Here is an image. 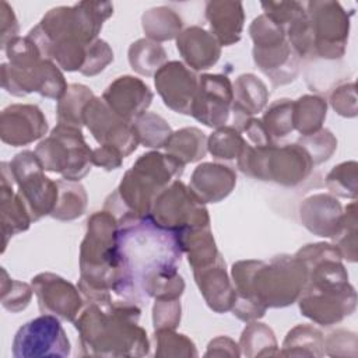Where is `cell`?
Returning a JSON list of instances; mask_svg holds the SVG:
<instances>
[{
    "instance_id": "cell-19",
    "label": "cell",
    "mask_w": 358,
    "mask_h": 358,
    "mask_svg": "<svg viewBox=\"0 0 358 358\" xmlns=\"http://www.w3.org/2000/svg\"><path fill=\"white\" fill-rule=\"evenodd\" d=\"M154 85L164 105L180 115H190L199 88V77L185 63L166 62L155 74Z\"/></svg>"
},
{
    "instance_id": "cell-51",
    "label": "cell",
    "mask_w": 358,
    "mask_h": 358,
    "mask_svg": "<svg viewBox=\"0 0 358 358\" xmlns=\"http://www.w3.org/2000/svg\"><path fill=\"white\" fill-rule=\"evenodd\" d=\"M238 130L243 134L246 143L253 147H264V145L274 144V141L270 138L268 133L266 131L262 120L257 117L248 119Z\"/></svg>"
},
{
    "instance_id": "cell-52",
    "label": "cell",
    "mask_w": 358,
    "mask_h": 358,
    "mask_svg": "<svg viewBox=\"0 0 358 358\" xmlns=\"http://www.w3.org/2000/svg\"><path fill=\"white\" fill-rule=\"evenodd\" d=\"M18 31H20V27H18V21L14 14V10L7 1L3 0L0 3V43H1L0 46L1 49L8 41L18 36Z\"/></svg>"
},
{
    "instance_id": "cell-23",
    "label": "cell",
    "mask_w": 358,
    "mask_h": 358,
    "mask_svg": "<svg viewBox=\"0 0 358 358\" xmlns=\"http://www.w3.org/2000/svg\"><path fill=\"white\" fill-rule=\"evenodd\" d=\"M343 206L330 193H315L302 200L299 206V221L313 235L333 238L340 229Z\"/></svg>"
},
{
    "instance_id": "cell-48",
    "label": "cell",
    "mask_w": 358,
    "mask_h": 358,
    "mask_svg": "<svg viewBox=\"0 0 358 358\" xmlns=\"http://www.w3.org/2000/svg\"><path fill=\"white\" fill-rule=\"evenodd\" d=\"M182 319L180 299H154L152 326L154 330H175Z\"/></svg>"
},
{
    "instance_id": "cell-15",
    "label": "cell",
    "mask_w": 358,
    "mask_h": 358,
    "mask_svg": "<svg viewBox=\"0 0 358 358\" xmlns=\"http://www.w3.org/2000/svg\"><path fill=\"white\" fill-rule=\"evenodd\" d=\"M296 302L302 316L320 326H333L354 313L357 291L350 281L326 287L305 285Z\"/></svg>"
},
{
    "instance_id": "cell-29",
    "label": "cell",
    "mask_w": 358,
    "mask_h": 358,
    "mask_svg": "<svg viewBox=\"0 0 358 358\" xmlns=\"http://www.w3.org/2000/svg\"><path fill=\"white\" fill-rule=\"evenodd\" d=\"M232 90L234 127L239 129L248 119L253 117L267 106L270 92L267 85L253 73L238 76L232 84Z\"/></svg>"
},
{
    "instance_id": "cell-28",
    "label": "cell",
    "mask_w": 358,
    "mask_h": 358,
    "mask_svg": "<svg viewBox=\"0 0 358 358\" xmlns=\"http://www.w3.org/2000/svg\"><path fill=\"white\" fill-rule=\"evenodd\" d=\"M14 179L11 176L10 164L1 162V185H0V217H1V235H3V249L6 250L8 239L14 235L24 232L32 224L31 217L18 196L13 189Z\"/></svg>"
},
{
    "instance_id": "cell-42",
    "label": "cell",
    "mask_w": 358,
    "mask_h": 358,
    "mask_svg": "<svg viewBox=\"0 0 358 358\" xmlns=\"http://www.w3.org/2000/svg\"><path fill=\"white\" fill-rule=\"evenodd\" d=\"M324 185L330 194L355 200L358 194V164L357 161H344L331 168L326 175Z\"/></svg>"
},
{
    "instance_id": "cell-7",
    "label": "cell",
    "mask_w": 358,
    "mask_h": 358,
    "mask_svg": "<svg viewBox=\"0 0 358 358\" xmlns=\"http://www.w3.org/2000/svg\"><path fill=\"white\" fill-rule=\"evenodd\" d=\"M236 164L243 175L284 187L301 185L310 176L315 166L298 143L284 145L274 143L264 147H253L246 143Z\"/></svg>"
},
{
    "instance_id": "cell-1",
    "label": "cell",
    "mask_w": 358,
    "mask_h": 358,
    "mask_svg": "<svg viewBox=\"0 0 358 358\" xmlns=\"http://www.w3.org/2000/svg\"><path fill=\"white\" fill-rule=\"evenodd\" d=\"M117 218L102 208L87 220L85 236L80 245L78 289L90 302L116 299L140 302L143 295L123 267L119 243Z\"/></svg>"
},
{
    "instance_id": "cell-39",
    "label": "cell",
    "mask_w": 358,
    "mask_h": 358,
    "mask_svg": "<svg viewBox=\"0 0 358 358\" xmlns=\"http://www.w3.org/2000/svg\"><path fill=\"white\" fill-rule=\"evenodd\" d=\"M270 138L275 143L291 134L294 129V101L280 98L271 102L260 119Z\"/></svg>"
},
{
    "instance_id": "cell-31",
    "label": "cell",
    "mask_w": 358,
    "mask_h": 358,
    "mask_svg": "<svg viewBox=\"0 0 358 358\" xmlns=\"http://www.w3.org/2000/svg\"><path fill=\"white\" fill-rule=\"evenodd\" d=\"M281 347L278 355L282 357H323L324 336L312 324H296L287 333Z\"/></svg>"
},
{
    "instance_id": "cell-13",
    "label": "cell",
    "mask_w": 358,
    "mask_h": 358,
    "mask_svg": "<svg viewBox=\"0 0 358 358\" xmlns=\"http://www.w3.org/2000/svg\"><path fill=\"white\" fill-rule=\"evenodd\" d=\"M11 176L17 185L31 221L50 215L57 201V183L45 175V168L35 151L24 150L8 162Z\"/></svg>"
},
{
    "instance_id": "cell-3",
    "label": "cell",
    "mask_w": 358,
    "mask_h": 358,
    "mask_svg": "<svg viewBox=\"0 0 358 358\" xmlns=\"http://www.w3.org/2000/svg\"><path fill=\"white\" fill-rule=\"evenodd\" d=\"M113 14L109 1H80L50 8L29 29L42 56L64 71H80L88 46L98 39L103 22Z\"/></svg>"
},
{
    "instance_id": "cell-4",
    "label": "cell",
    "mask_w": 358,
    "mask_h": 358,
    "mask_svg": "<svg viewBox=\"0 0 358 358\" xmlns=\"http://www.w3.org/2000/svg\"><path fill=\"white\" fill-rule=\"evenodd\" d=\"M137 302H90L73 322L81 357H144L150 352L147 331L138 324Z\"/></svg>"
},
{
    "instance_id": "cell-36",
    "label": "cell",
    "mask_w": 358,
    "mask_h": 358,
    "mask_svg": "<svg viewBox=\"0 0 358 358\" xmlns=\"http://www.w3.org/2000/svg\"><path fill=\"white\" fill-rule=\"evenodd\" d=\"M127 59L133 71L151 77L168 62V55L161 43L140 38L129 46Z\"/></svg>"
},
{
    "instance_id": "cell-22",
    "label": "cell",
    "mask_w": 358,
    "mask_h": 358,
    "mask_svg": "<svg viewBox=\"0 0 358 358\" xmlns=\"http://www.w3.org/2000/svg\"><path fill=\"white\" fill-rule=\"evenodd\" d=\"M152 98L150 87L141 78L129 74L115 78L102 94L103 102L112 112L129 123H134L148 112Z\"/></svg>"
},
{
    "instance_id": "cell-10",
    "label": "cell",
    "mask_w": 358,
    "mask_h": 358,
    "mask_svg": "<svg viewBox=\"0 0 358 358\" xmlns=\"http://www.w3.org/2000/svg\"><path fill=\"white\" fill-rule=\"evenodd\" d=\"M1 87L14 96L36 92L41 96L59 101L69 84L62 69L42 55L18 59L1 64Z\"/></svg>"
},
{
    "instance_id": "cell-44",
    "label": "cell",
    "mask_w": 358,
    "mask_h": 358,
    "mask_svg": "<svg viewBox=\"0 0 358 358\" xmlns=\"http://www.w3.org/2000/svg\"><path fill=\"white\" fill-rule=\"evenodd\" d=\"M154 340L155 357L190 358L199 355L194 343L187 336L175 330H154Z\"/></svg>"
},
{
    "instance_id": "cell-8",
    "label": "cell",
    "mask_w": 358,
    "mask_h": 358,
    "mask_svg": "<svg viewBox=\"0 0 358 358\" xmlns=\"http://www.w3.org/2000/svg\"><path fill=\"white\" fill-rule=\"evenodd\" d=\"M249 34L253 62L271 85L275 88L292 83L301 71V59L291 48L285 29L262 13L250 22Z\"/></svg>"
},
{
    "instance_id": "cell-43",
    "label": "cell",
    "mask_w": 358,
    "mask_h": 358,
    "mask_svg": "<svg viewBox=\"0 0 358 358\" xmlns=\"http://www.w3.org/2000/svg\"><path fill=\"white\" fill-rule=\"evenodd\" d=\"M357 203L352 200L343 208L340 229L331 238L333 245L340 250L344 260L357 262Z\"/></svg>"
},
{
    "instance_id": "cell-6",
    "label": "cell",
    "mask_w": 358,
    "mask_h": 358,
    "mask_svg": "<svg viewBox=\"0 0 358 358\" xmlns=\"http://www.w3.org/2000/svg\"><path fill=\"white\" fill-rule=\"evenodd\" d=\"M185 166L168 152L141 154L126 171L119 186L105 199L103 208L117 221L148 215L155 197L183 175Z\"/></svg>"
},
{
    "instance_id": "cell-35",
    "label": "cell",
    "mask_w": 358,
    "mask_h": 358,
    "mask_svg": "<svg viewBox=\"0 0 358 358\" xmlns=\"http://www.w3.org/2000/svg\"><path fill=\"white\" fill-rule=\"evenodd\" d=\"M57 201L50 214L52 218L59 221H73L81 217L88 204L85 187L80 182L57 179Z\"/></svg>"
},
{
    "instance_id": "cell-34",
    "label": "cell",
    "mask_w": 358,
    "mask_h": 358,
    "mask_svg": "<svg viewBox=\"0 0 358 358\" xmlns=\"http://www.w3.org/2000/svg\"><path fill=\"white\" fill-rule=\"evenodd\" d=\"M327 116V101L320 95H302L294 101V129L309 136L320 129Z\"/></svg>"
},
{
    "instance_id": "cell-24",
    "label": "cell",
    "mask_w": 358,
    "mask_h": 358,
    "mask_svg": "<svg viewBox=\"0 0 358 358\" xmlns=\"http://www.w3.org/2000/svg\"><path fill=\"white\" fill-rule=\"evenodd\" d=\"M193 277L207 306L213 312H231L235 303L236 291L227 273V266L222 256L203 268L193 270Z\"/></svg>"
},
{
    "instance_id": "cell-16",
    "label": "cell",
    "mask_w": 358,
    "mask_h": 358,
    "mask_svg": "<svg viewBox=\"0 0 358 358\" xmlns=\"http://www.w3.org/2000/svg\"><path fill=\"white\" fill-rule=\"evenodd\" d=\"M83 122L101 145L117 148L123 157H129L140 145L133 123L119 117L103 102L102 98L94 96L85 106Z\"/></svg>"
},
{
    "instance_id": "cell-25",
    "label": "cell",
    "mask_w": 358,
    "mask_h": 358,
    "mask_svg": "<svg viewBox=\"0 0 358 358\" xmlns=\"http://www.w3.org/2000/svg\"><path fill=\"white\" fill-rule=\"evenodd\" d=\"M236 185V172L220 162H201L190 176L189 187L196 197L207 203H220L227 199Z\"/></svg>"
},
{
    "instance_id": "cell-27",
    "label": "cell",
    "mask_w": 358,
    "mask_h": 358,
    "mask_svg": "<svg viewBox=\"0 0 358 358\" xmlns=\"http://www.w3.org/2000/svg\"><path fill=\"white\" fill-rule=\"evenodd\" d=\"M204 15L210 25V32L221 46H232L242 38L245 25L243 4L231 0L207 1Z\"/></svg>"
},
{
    "instance_id": "cell-21",
    "label": "cell",
    "mask_w": 358,
    "mask_h": 358,
    "mask_svg": "<svg viewBox=\"0 0 358 358\" xmlns=\"http://www.w3.org/2000/svg\"><path fill=\"white\" fill-rule=\"evenodd\" d=\"M48 120L38 105L13 103L0 115V138L11 147L28 145L48 131Z\"/></svg>"
},
{
    "instance_id": "cell-30",
    "label": "cell",
    "mask_w": 358,
    "mask_h": 358,
    "mask_svg": "<svg viewBox=\"0 0 358 358\" xmlns=\"http://www.w3.org/2000/svg\"><path fill=\"white\" fill-rule=\"evenodd\" d=\"M141 27L147 39L161 43L179 36L183 31V20L171 7L158 6L143 13Z\"/></svg>"
},
{
    "instance_id": "cell-14",
    "label": "cell",
    "mask_w": 358,
    "mask_h": 358,
    "mask_svg": "<svg viewBox=\"0 0 358 358\" xmlns=\"http://www.w3.org/2000/svg\"><path fill=\"white\" fill-rule=\"evenodd\" d=\"M11 347L15 358H66L71 352L70 340L60 319L48 313L22 324Z\"/></svg>"
},
{
    "instance_id": "cell-45",
    "label": "cell",
    "mask_w": 358,
    "mask_h": 358,
    "mask_svg": "<svg viewBox=\"0 0 358 358\" xmlns=\"http://www.w3.org/2000/svg\"><path fill=\"white\" fill-rule=\"evenodd\" d=\"M0 294H1L3 308L11 313H18L29 305L32 299L34 288L31 284L11 278L7 274L6 268H1Z\"/></svg>"
},
{
    "instance_id": "cell-9",
    "label": "cell",
    "mask_w": 358,
    "mask_h": 358,
    "mask_svg": "<svg viewBox=\"0 0 358 358\" xmlns=\"http://www.w3.org/2000/svg\"><path fill=\"white\" fill-rule=\"evenodd\" d=\"M35 154L45 171L59 173L66 180L80 182L92 166V150L85 143L81 129L59 123L39 141Z\"/></svg>"
},
{
    "instance_id": "cell-49",
    "label": "cell",
    "mask_w": 358,
    "mask_h": 358,
    "mask_svg": "<svg viewBox=\"0 0 358 358\" xmlns=\"http://www.w3.org/2000/svg\"><path fill=\"white\" fill-rule=\"evenodd\" d=\"M357 334L337 329L324 337V354L330 357H357Z\"/></svg>"
},
{
    "instance_id": "cell-46",
    "label": "cell",
    "mask_w": 358,
    "mask_h": 358,
    "mask_svg": "<svg viewBox=\"0 0 358 358\" xmlns=\"http://www.w3.org/2000/svg\"><path fill=\"white\" fill-rule=\"evenodd\" d=\"M296 143L308 152L313 165L330 159L337 150V138L329 129H320L313 134L301 136Z\"/></svg>"
},
{
    "instance_id": "cell-20",
    "label": "cell",
    "mask_w": 358,
    "mask_h": 358,
    "mask_svg": "<svg viewBox=\"0 0 358 358\" xmlns=\"http://www.w3.org/2000/svg\"><path fill=\"white\" fill-rule=\"evenodd\" d=\"M295 256L306 268L305 285L326 287L348 282V273L343 264V256L333 243H308L298 249Z\"/></svg>"
},
{
    "instance_id": "cell-18",
    "label": "cell",
    "mask_w": 358,
    "mask_h": 358,
    "mask_svg": "<svg viewBox=\"0 0 358 358\" xmlns=\"http://www.w3.org/2000/svg\"><path fill=\"white\" fill-rule=\"evenodd\" d=\"M41 313L53 315L60 320L74 322L81 313L84 296L78 287L55 273H39L31 280Z\"/></svg>"
},
{
    "instance_id": "cell-5",
    "label": "cell",
    "mask_w": 358,
    "mask_h": 358,
    "mask_svg": "<svg viewBox=\"0 0 358 358\" xmlns=\"http://www.w3.org/2000/svg\"><path fill=\"white\" fill-rule=\"evenodd\" d=\"M117 222L122 263L141 295L151 280L179 273L183 250L178 234L159 227L150 214Z\"/></svg>"
},
{
    "instance_id": "cell-47",
    "label": "cell",
    "mask_w": 358,
    "mask_h": 358,
    "mask_svg": "<svg viewBox=\"0 0 358 358\" xmlns=\"http://www.w3.org/2000/svg\"><path fill=\"white\" fill-rule=\"evenodd\" d=\"M112 62H113L112 48L106 41L98 38L88 46L85 60L80 73L87 77H94L101 71H103Z\"/></svg>"
},
{
    "instance_id": "cell-38",
    "label": "cell",
    "mask_w": 358,
    "mask_h": 358,
    "mask_svg": "<svg viewBox=\"0 0 358 358\" xmlns=\"http://www.w3.org/2000/svg\"><path fill=\"white\" fill-rule=\"evenodd\" d=\"M94 92L84 84H69L64 95L57 101L56 117L59 124L81 129L84 126L83 113L87 103L94 98Z\"/></svg>"
},
{
    "instance_id": "cell-40",
    "label": "cell",
    "mask_w": 358,
    "mask_h": 358,
    "mask_svg": "<svg viewBox=\"0 0 358 358\" xmlns=\"http://www.w3.org/2000/svg\"><path fill=\"white\" fill-rule=\"evenodd\" d=\"M245 145L243 134L234 126H221L207 137V151L217 159H238Z\"/></svg>"
},
{
    "instance_id": "cell-26",
    "label": "cell",
    "mask_w": 358,
    "mask_h": 358,
    "mask_svg": "<svg viewBox=\"0 0 358 358\" xmlns=\"http://www.w3.org/2000/svg\"><path fill=\"white\" fill-rule=\"evenodd\" d=\"M175 41L185 64L193 71L208 70L220 60L222 46L210 31L199 25L185 28Z\"/></svg>"
},
{
    "instance_id": "cell-12",
    "label": "cell",
    "mask_w": 358,
    "mask_h": 358,
    "mask_svg": "<svg viewBox=\"0 0 358 358\" xmlns=\"http://www.w3.org/2000/svg\"><path fill=\"white\" fill-rule=\"evenodd\" d=\"M150 217L159 227L178 235L210 228V215L206 204L180 179L173 180L155 197Z\"/></svg>"
},
{
    "instance_id": "cell-17",
    "label": "cell",
    "mask_w": 358,
    "mask_h": 358,
    "mask_svg": "<svg viewBox=\"0 0 358 358\" xmlns=\"http://www.w3.org/2000/svg\"><path fill=\"white\" fill-rule=\"evenodd\" d=\"M234 90L224 74H201L190 116L207 127L225 126L232 113Z\"/></svg>"
},
{
    "instance_id": "cell-33",
    "label": "cell",
    "mask_w": 358,
    "mask_h": 358,
    "mask_svg": "<svg viewBox=\"0 0 358 358\" xmlns=\"http://www.w3.org/2000/svg\"><path fill=\"white\" fill-rule=\"evenodd\" d=\"M179 239L183 255L187 256V262L192 270L203 268L214 263L221 256L210 228L179 234Z\"/></svg>"
},
{
    "instance_id": "cell-53",
    "label": "cell",
    "mask_w": 358,
    "mask_h": 358,
    "mask_svg": "<svg viewBox=\"0 0 358 358\" xmlns=\"http://www.w3.org/2000/svg\"><path fill=\"white\" fill-rule=\"evenodd\" d=\"M123 158V154L112 145H99L92 150V165L103 168L105 171L120 168Z\"/></svg>"
},
{
    "instance_id": "cell-41",
    "label": "cell",
    "mask_w": 358,
    "mask_h": 358,
    "mask_svg": "<svg viewBox=\"0 0 358 358\" xmlns=\"http://www.w3.org/2000/svg\"><path fill=\"white\" fill-rule=\"evenodd\" d=\"M133 124L138 143L147 148H164L165 143L173 133L168 122L154 112H145L136 119Z\"/></svg>"
},
{
    "instance_id": "cell-37",
    "label": "cell",
    "mask_w": 358,
    "mask_h": 358,
    "mask_svg": "<svg viewBox=\"0 0 358 358\" xmlns=\"http://www.w3.org/2000/svg\"><path fill=\"white\" fill-rule=\"evenodd\" d=\"M241 354L249 358L278 355V343L270 326L259 320L249 322L239 338Z\"/></svg>"
},
{
    "instance_id": "cell-32",
    "label": "cell",
    "mask_w": 358,
    "mask_h": 358,
    "mask_svg": "<svg viewBox=\"0 0 358 358\" xmlns=\"http://www.w3.org/2000/svg\"><path fill=\"white\" fill-rule=\"evenodd\" d=\"M164 148L185 165L199 162L208 152L207 136L197 127H183L171 134Z\"/></svg>"
},
{
    "instance_id": "cell-54",
    "label": "cell",
    "mask_w": 358,
    "mask_h": 358,
    "mask_svg": "<svg viewBox=\"0 0 358 358\" xmlns=\"http://www.w3.org/2000/svg\"><path fill=\"white\" fill-rule=\"evenodd\" d=\"M241 348L231 337L218 336L213 338L208 345L204 357H239Z\"/></svg>"
},
{
    "instance_id": "cell-50",
    "label": "cell",
    "mask_w": 358,
    "mask_h": 358,
    "mask_svg": "<svg viewBox=\"0 0 358 358\" xmlns=\"http://www.w3.org/2000/svg\"><path fill=\"white\" fill-rule=\"evenodd\" d=\"M330 105L337 115L348 119L355 117L358 113L355 83H344L337 85L330 94Z\"/></svg>"
},
{
    "instance_id": "cell-2",
    "label": "cell",
    "mask_w": 358,
    "mask_h": 358,
    "mask_svg": "<svg viewBox=\"0 0 358 358\" xmlns=\"http://www.w3.org/2000/svg\"><path fill=\"white\" fill-rule=\"evenodd\" d=\"M231 280L236 291L231 312L249 323L262 319L267 309L295 303L306 284V268L295 255L246 259L232 264Z\"/></svg>"
},
{
    "instance_id": "cell-11",
    "label": "cell",
    "mask_w": 358,
    "mask_h": 358,
    "mask_svg": "<svg viewBox=\"0 0 358 358\" xmlns=\"http://www.w3.org/2000/svg\"><path fill=\"white\" fill-rule=\"evenodd\" d=\"M305 10L312 38L310 59L324 62L343 59L350 35L351 13L333 0L308 1Z\"/></svg>"
}]
</instances>
